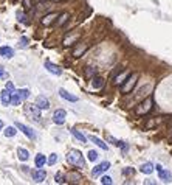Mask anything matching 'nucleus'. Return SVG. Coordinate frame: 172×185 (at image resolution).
Listing matches in <instances>:
<instances>
[{
  "mask_svg": "<svg viewBox=\"0 0 172 185\" xmlns=\"http://www.w3.org/2000/svg\"><path fill=\"white\" fill-rule=\"evenodd\" d=\"M136 81H138V75H136V73L129 75V78H127V79L124 81V84L121 86V92H123V94H129V92H132V89L135 87Z\"/></svg>",
  "mask_w": 172,
  "mask_h": 185,
  "instance_id": "3",
  "label": "nucleus"
},
{
  "mask_svg": "<svg viewBox=\"0 0 172 185\" xmlns=\"http://www.w3.org/2000/svg\"><path fill=\"white\" fill-rule=\"evenodd\" d=\"M16 126H17V129H20L28 139H31V140H34L36 139V132L31 129V128H28V126H25L24 123H20V121H16Z\"/></svg>",
  "mask_w": 172,
  "mask_h": 185,
  "instance_id": "4",
  "label": "nucleus"
},
{
  "mask_svg": "<svg viewBox=\"0 0 172 185\" xmlns=\"http://www.w3.org/2000/svg\"><path fill=\"white\" fill-rule=\"evenodd\" d=\"M85 73H87V75H93V73H96V68H93V67H87Z\"/></svg>",
  "mask_w": 172,
  "mask_h": 185,
  "instance_id": "35",
  "label": "nucleus"
},
{
  "mask_svg": "<svg viewBox=\"0 0 172 185\" xmlns=\"http://www.w3.org/2000/svg\"><path fill=\"white\" fill-rule=\"evenodd\" d=\"M19 45H20L22 48L28 47V37H25V36H24V37H20V44H19Z\"/></svg>",
  "mask_w": 172,
  "mask_h": 185,
  "instance_id": "34",
  "label": "nucleus"
},
{
  "mask_svg": "<svg viewBox=\"0 0 172 185\" xmlns=\"http://www.w3.org/2000/svg\"><path fill=\"white\" fill-rule=\"evenodd\" d=\"M56 162H58V154H54V152H53V154H50V157H48L47 163H48V165H54Z\"/></svg>",
  "mask_w": 172,
  "mask_h": 185,
  "instance_id": "29",
  "label": "nucleus"
},
{
  "mask_svg": "<svg viewBox=\"0 0 172 185\" xmlns=\"http://www.w3.org/2000/svg\"><path fill=\"white\" fill-rule=\"evenodd\" d=\"M22 101H24V100H22V97H20V94H19V90H17V92H13L11 104H14V106H19V104H20Z\"/></svg>",
  "mask_w": 172,
  "mask_h": 185,
  "instance_id": "23",
  "label": "nucleus"
},
{
  "mask_svg": "<svg viewBox=\"0 0 172 185\" xmlns=\"http://www.w3.org/2000/svg\"><path fill=\"white\" fill-rule=\"evenodd\" d=\"M102 86H104V79H102V78L95 76V78L92 79V87H93V89H101Z\"/></svg>",
  "mask_w": 172,
  "mask_h": 185,
  "instance_id": "21",
  "label": "nucleus"
},
{
  "mask_svg": "<svg viewBox=\"0 0 172 185\" xmlns=\"http://www.w3.org/2000/svg\"><path fill=\"white\" fill-rule=\"evenodd\" d=\"M129 75H130L129 72H123L121 75H118V76L115 78V84H116V86H123V84H124V81L129 78Z\"/></svg>",
  "mask_w": 172,
  "mask_h": 185,
  "instance_id": "16",
  "label": "nucleus"
},
{
  "mask_svg": "<svg viewBox=\"0 0 172 185\" xmlns=\"http://www.w3.org/2000/svg\"><path fill=\"white\" fill-rule=\"evenodd\" d=\"M70 132H71V134H73V135H75V137H76V139H78L79 142H82V143H85V142H87V137H85L84 134H81V132H79L78 129L71 128V129H70Z\"/></svg>",
  "mask_w": 172,
  "mask_h": 185,
  "instance_id": "22",
  "label": "nucleus"
},
{
  "mask_svg": "<svg viewBox=\"0 0 172 185\" xmlns=\"http://www.w3.org/2000/svg\"><path fill=\"white\" fill-rule=\"evenodd\" d=\"M88 160L96 162V160H98V152H96V151H88Z\"/></svg>",
  "mask_w": 172,
  "mask_h": 185,
  "instance_id": "32",
  "label": "nucleus"
},
{
  "mask_svg": "<svg viewBox=\"0 0 172 185\" xmlns=\"http://www.w3.org/2000/svg\"><path fill=\"white\" fill-rule=\"evenodd\" d=\"M19 94H20L22 100H27V98L30 97V90H28V89H20V90H19Z\"/></svg>",
  "mask_w": 172,
  "mask_h": 185,
  "instance_id": "31",
  "label": "nucleus"
},
{
  "mask_svg": "<svg viewBox=\"0 0 172 185\" xmlns=\"http://www.w3.org/2000/svg\"><path fill=\"white\" fill-rule=\"evenodd\" d=\"M3 129V123H2V120H0V131Z\"/></svg>",
  "mask_w": 172,
  "mask_h": 185,
  "instance_id": "39",
  "label": "nucleus"
},
{
  "mask_svg": "<svg viewBox=\"0 0 172 185\" xmlns=\"http://www.w3.org/2000/svg\"><path fill=\"white\" fill-rule=\"evenodd\" d=\"M31 177H33L34 182H44L45 177H47V173H45V170L37 168V170H34V171L31 173Z\"/></svg>",
  "mask_w": 172,
  "mask_h": 185,
  "instance_id": "7",
  "label": "nucleus"
},
{
  "mask_svg": "<svg viewBox=\"0 0 172 185\" xmlns=\"http://www.w3.org/2000/svg\"><path fill=\"white\" fill-rule=\"evenodd\" d=\"M6 89H10L11 92H14V86H13V82H6Z\"/></svg>",
  "mask_w": 172,
  "mask_h": 185,
  "instance_id": "36",
  "label": "nucleus"
},
{
  "mask_svg": "<svg viewBox=\"0 0 172 185\" xmlns=\"http://www.w3.org/2000/svg\"><path fill=\"white\" fill-rule=\"evenodd\" d=\"M47 160H48V159H47L44 154H37V156H36V159H34V162H36V166H37V168H42V166H45Z\"/></svg>",
  "mask_w": 172,
  "mask_h": 185,
  "instance_id": "17",
  "label": "nucleus"
},
{
  "mask_svg": "<svg viewBox=\"0 0 172 185\" xmlns=\"http://www.w3.org/2000/svg\"><path fill=\"white\" fill-rule=\"evenodd\" d=\"M0 56L2 58H13L14 56V50L11 48V47H8V45H5V47H0Z\"/></svg>",
  "mask_w": 172,
  "mask_h": 185,
  "instance_id": "13",
  "label": "nucleus"
},
{
  "mask_svg": "<svg viewBox=\"0 0 172 185\" xmlns=\"http://www.w3.org/2000/svg\"><path fill=\"white\" fill-rule=\"evenodd\" d=\"M36 104L41 108V109H48L50 108V101L44 97V95H41V97H37V100H36Z\"/></svg>",
  "mask_w": 172,
  "mask_h": 185,
  "instance_id": "14",
  "label": "nucleus"
},
{
  "mask_svg": "<svg viewBox=\"0 0 172 185\" xmlns=\"http://www.w3.org/2000/svg\"><path fill=\"white\" fill-rule=\"evenodd\" d=\"M101 183H104V185H112V183H113V180H112V177L104 176V177H101Z\"/></svg>",
  "mask_w": 172,
  "mask_h": 185,
  "instance_id": "33",
  "label": "nucleus"
},
{
  "mask_svg": "<svg viewBox=\"0 0 172 185\" xmlns=\"http://www.w3.org/2000/svg\"><path fill=\"white\" fill-rule=\"evenodd\" d=\"M3 76H5V70L0 68V78H3Z\"/></svg>",
  "mask_w": 172,
  "mask_h": 185,
  "instance_id": "38",
  "label": "nucleus"
},
{
  "mask_svg": "<svg viewBox=\"0 0 172 185\" xmlns=\"http://www.w3.org/2000/svg\"><path fill=\"white\" fill-rule=\"evenodd\" d=\"M11 98H13V92H11L10 89H5V90L2 92V97H0V100H2L3 106L11 104Z\"/></svg>",
  "mask_w": 172,
  "mask_h": 185,
  "instance_id": "10",
  "label": "nucleus"
},
{
  "mask_svg": "<svg viewBox=\"0 0 172 185\" xmlns=\"http://www.w3.org/2000/svg\"><path fill=\"white\" fill-rule=\"evenodd\" d=\"M110 168V163L109 162H102V163H99V165H96L93 170H92V174L93 176H99L101 173H104V171H107Z\"/></svg>",
  "mask_w": 172,
  "mask_h": 185,
  "instance_id": "8",
  "label": "nucleus"
},
{
  "mask_svg": "<svg viewBox=\"0 0 172 185\" xmlns=\"http://www.w3.org/2000/svg\"><path fill=\"white\" fill-rule=\"evenodd\" d=\"M54 180H56V183H65V182H67L62 173H58V174L54 176Z\"/></svg>",
  "mask_w": 172,
  "mask_h": 185,
  "instance_id": "28",
  "label": "nucleus"
},
{
  "mask_svg": "<svg viewBox=\"0 0 172 185\" xmlns=\"http://www.w3.org/2000/svg\"><path fill=\"white\" fill-rule=\"evenodd\" d=\"M16 128H17V126H16ZM16 128H14V126H8V128L3 131V132H5V135H6V137H14V135H16V132H17V131H16Z\"/></svg>",
  "mask_w": 172,
  "mask_h": 185,
  "instance_id": "26",
  "label": "nucleus"
},
{
  "mask_svg": "<svg viewBox=\"0 0 172 185\" xmlns=\"http://www.w3.org/2000/svg\"><path fill=\"white\" fill-rule=\"evenodd\" d=\"M153 168H155V166H153L150 162H147V163H143V165L140 166V171L144 173V174H150V173L153 171Z\"/></svg>",
  "mask_w": 172,
  "mask_h": 185,
  "instance_id": "19",
  "label": "nucleus"
},
{
  "mask_svg": "<svg viewBox=\"0 0 172 185\" xmlns=\"http://www.w3.org/2000/svg\"><path fill=\"white\" fill-rule=\"evenodd\" d=\"M17 20H19V22H22V24H28L27 16H25V13H24V11H17Z\"/></svg>",
  "mask_w": 172,
  "mask_h": 185,
  "instance_id": "27",
  "label": "nucleus"
},
{
  "mask_svg": "<svg viewBox=\"0 0 172 185\" xmlns=\"http://www.w3.org/2000/svg\"><path fill=\"white\" fill-rule=\"evenodd\" d=\"M123 173H124V174H133V170H130V168H127V170H124Z\"/></svg>",
  "mask_w": 172,
  "mask_h": 185,
  "instance_id": "37",
  "label": "nucleus"
},
{
  "mask_svg": "<svg viewBox=\"0 0 172 185\" xmlns=\"http://www.w3.org/2000/svg\"><path fill=\"white\" fill-rule=\"evenodd\" d=\"M54 19H58V14L56 13H51V14H47L44 19H42V25H45V27H48V25H51L53 24V20Z\"/></svg>",
  "mask_w": 172,
  "mask_h": 185,
  "instance_id": "15",
  "label": "nucleus"
},
{
  "mask_svg": "<svg viewBox=\"0 0 172 185\" xmlns=\"http://www.w3.org/2000/svg\"><path fill=\"white\" fill-rule=\"evenodd\" d=\"M67 160H68L70 165H73L76 168H84L85 166V160H84L81 151H78V149H70L68 154H67Z\"/></svg>",
  "mask_w": 172,
  "mask_h": 185,
  "instance_id": "1",
  "label": "nucleus"
},
{
  "mask_svg": "<svg viewBox=\"0 0 172 185\" xmlns=\"http://www.w3.org/2000/svg\"><path fill=\"white\" fill-rule=\"evenodd\" d=\"M155 168H157L158 176H160V179H161V180H164V182H170V180H172L170 173H169V171H166V170H163V166H161V165H157Z\"/></svg>",
  "mask_w": 172,
  "mask_h": 185,
  "instance_id": "9",
  "label": "nucleus"
},
{
  "mask_svg": "<svg viewBox=\"0 0 172 185\" xmlns=\"http://www.w3.org/2000/svg\"><path fill=\"white\" fill-rule=\"evenodd\" d=\"M68 13H62L61 16H58V20H56V25L58 27H62V25H65L67 24V20H68Z\"/></svg>",
  "mask_w": 172,
  "mask_h": 185,
  "instance_id": "20",
  "label": "nucleus"
},
{
  "mask_svg": "<svg viewBox=\"0 0 172 185\" xmlns=\"http://www.w3.org/2000/svg\"><path fill=\"white\" fill-rule=\"evenodd\" d=\"M44 65H45V68H47L50 73H53V75H58V76H59V75H62V68H61L59 65L53 64L51 61H45V64H44Z\"/></svg>",
  "mask_w": 172,
  "mask_h": 185,
  "instance_id": "5",
  "label": "nucleus"
},
{
  "mask_svg": "<svg viewBox=\"0 0 172 185\" xmlns=\"http://www.w3.org/2000/svg\"><path fill=\"white\" fill-rule=\"evenodd\" d=\"M59 95H61L64 100H67V101H71V103H76V101H78V97H75V95L68 94V92H67L65 89H59Z\"/></svg>",
  "mask_w": 172,
  "mask_h": 185,
  "instance_id": "12",
  "label": "nucleus"
},
{
  "mask_svg": "<svg viewBox=\"0 0 172 185\" xmlns=\"http://www.w3.org/2000/svg\"><path fill=\"white\" fill-rule=\"evenodd\" d=\"M152 106H153V100H152V97H147V98H144V100L136 106L135 112H136L138 115H146L147 112H150Z\"/></svg>",
  "mask_w": 172,
  "mask_h": 185,
  "instance_id": "2",
  "label": "nucleus"
},
{
  "mask_svg": "<svg viewBox=\"0 0 172 185\" xmlns=\"http://www.w3.org/2000/svg\"><path fill=\"white\" fill-rule=\"evenodd\" d=\"M85 50H87V45H85V44H84V45H79V47L73 51V56H75V58H79V56H81Z\"/></svg>",
  "mask_w": 172,
  "mask_h": 185,
  "instance_id": "25",
  "label": "nucleus"
},
{
  "mask_svg": "<svg viewBox=\"0 0 172 185\" xmlns=\"http://www.w3.org/2000/svg\"><path fill=\"white\" fill-rule=\"evenodd\" d=\"M68 180H70V182H79V180H81V176H79L78 173H71V174L68 176Z\"/></svg>",
  "mask_w": 172,
  "mask_h": 185,
  "instance_id": "30",
  "label": "nucleus"
},
{
  "mask_svg": "<svg viewBox=\"0 0 172 185\" xmlns=\"http://www.w3.org/2000/svg\"><path fill=\"white\" fill-rule=\"evenodd\" d=\"M17 154H19V159L20 160H28V157H30V154H28V151L25 149V148H19V151H17Z\"/></svg>",
  "mask_w": 172,
  "mask_h": 185,
  "instance_id": "24",
  "label": "nucleus"
},
{
  "mask_svg": "<svg viewBox=\"0 0 172 185\" xmlns=\"http://www.w3.org/2000/svg\"><path fill=\"white\" fill-rule=\"evenodd\" d=\"M88 139H90V140H92V142H93V143H95L96 146H99L101 149H104V151H107V145H105V143H104V142H102L101 139H98V137H95V135H90Z\"/></svg>",
  "mask_w": 172,
  "mask_h": 185,
  "instance_id": "18",
  "label": "nucleus"
},
{
  "mask_svg": "<svg viewBox=\"0 0 172 185\" xmlns=\"http://www.w3.org/2000/svg\"><path fill=\"white\" fill-rule=\"evenodd\" d=\"M65 117H67L65 111H64V109H58V111L53 114V121H54L56 125H64Z\"/></svg>",
  "mask_w": 172,
  "mask_h": 185,
  "instance_id": "6",
  "label": "nucleus"
},
{
  "mask_svg": "<svg viewBox=\"0 0 172 185\" xmlns=\"http://www.w3.org/2000/svg\"><path fill=\"white\" fill-rule=\"evenodd\" d=\"M27 112H28V114H31L36 120H39V118H41V108H39L37 104H34V106H33V104L27 106Z\"/></svg>",
  "mask_w": 172,
  "mask_h": 185,
  "instance_id": "11",
  "label": "nucleus"
}]
</instances>
